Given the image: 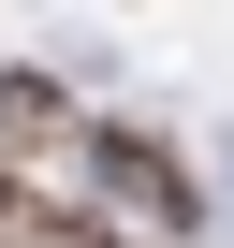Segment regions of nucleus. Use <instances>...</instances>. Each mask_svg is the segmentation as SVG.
Masks as SVG:
<instances>
[{"mask_svg":"<svg viewBox=\"0 0 234 248\" xmlns=\"http://www.w3.org/2000/svg\"><path fill=\"white\" fill-rule=\"evenodd\" d=\"M59 175L88 190V233H132V248H176V233H205V190H190V161H176L161 132H132V117H88V132L59 146Z\"/></svg>","mask_w":234,"mask_h":248,"instance_id":"1","label":"nucleus"},{"mask_svg":"<svg viewBox=\"0 0 234 248\" xmlns=\"http://www.w3.org/2000/svg\"><path fill=\"white\" fill-rule=\"evenodd\" d=\"M73 132H88V102H73L59 73H0V161H15V175H30V161H59Z\"/></svg>","mask_w":234,"mask_h":248,"instance_id":"2","label":"nucleus"},{"mask_svg":"<svg viewBox=\"0 0 234 248\" xmlns=\"http://www.w3.org/2000/svg\"><path fill=\"white\" fill-rule=\"evenodd\" d=\"M88 219H59L44 204V175H15V161H0V248H73Z\"/></svg>","mask_w":234,"mask_h":248,"instance_id":"3","label":"nucleus"},{"mask_svg":"<svg viewBox=\"0 0 234 248\" xmlns=\"http://www.w3.org/2000/svg\"><path fill=\"white\" fill-rule=\"evenodd\" d=\"M73 248H132V233H73Z\"/></svg>","mask_w":234,"mask_h":248,"instance_id":"4","label":"nucleus"}]
</instances>
